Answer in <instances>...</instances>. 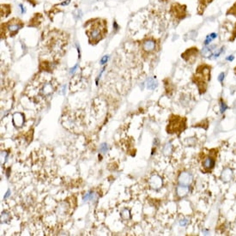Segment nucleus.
<instances>
[{
  "label": "nucleus",
  "mask_w": 236,
  "mask_h": 236,
  "mask_svg": "<svg viewBox=\"0 0 236 236\" xmlns=\"http://www.w3.org/2000/svg\"><path fill=\"white\" fill-rule=\"evenodd\" d=\"M84 26L87 28L86 33L88 36L90 44L95 45L107 35L108 29H107L106 20H101L98 18L88 20V22Z\"/></svg>",
  "instance_id": "nucleus-1"
},
{
  "label": "nucleus",
  "mask_w": 236,
  "mask_h": 236,
  "mask_svg": "<svg viewBox=\"0 0 236 236\" xmlns=\"http://www.w3.org/2000/svg\"><path fill=\"white\" fill-rule=\"evenodd\" d=\"M23 26H24V23L20 19H17V18H13L10 21L4 22L1 24L2 36L5 38L9 35L10 36L15 35L22 28H23Z\"/></svg>",
  "instance_id": "nucleus-2"
},
{
  "label": "nucleus",
  "mask_w": 236,
  "mask_h": 236,
  "mask_svg": "<svg viewBox=\"0 0 236 236\" xmlns=\"http://www.w3.org/2000/svg\"><path fill=\"white\" fill-rule=\"evenodd\" d=\"M210 66L201 65L198 68L197 74L195 76V82L199 85L200 93H203L206 90V84L208 80H210Z\"/></svg>",
  "instance_id": "nucleus-3"
},
{
  "label": "nucleus",
  "mask_w": 236,
  "mask_h": 236,
  "mask_svg": "<svg viewBox=\"0 0 236 236\" xmlns=\"http://www.w3.org/2000/svg\"><path fill=\"white\" fill-rule=\"evenodd\" d=\"M186 127V119L179 116H171L167 132L169 133H179Z\"/></svg>",
  "instance_id": "nucleus-4"
},
{
  "label": "nucleus",
  "mask_w": 236,
  "mask_h": 236,
  "mask_svg": "<svg viewBox=\"0 0 236 236\" xmlns=\"http://www.w3.org/2000/svg\"><path fill=\"white\" fill-rule=\"evenodd\" d=\"M192 181V175L188 172H183L179 176V183L181 185H190Z\"/></svg>",
  "instance_id": "nucleus-5"
},
{
  "label": "nucleus",
  "mask_w": 236,
  "mask_h": 236,
  "mask_svg": "<svg viewBox=\"0 0 236 236\" xmlns=\"http://www.w3.org/2000/svg\"><path fill=\"white\" fill-rule=\"evenodd\" d=\"M149 186L151 188H153L155 190H158L160 189L162 186V180L160 176L158 175H154L152 176L150 179L149 180Z\"/></svg>",
  "instance_id": "nucleus-6"
},
{
  "label": "nucleus",
  "mask_w": 236,
  "mask_h": 236,
  "mask_svg": "<svg viewBox=\"0 0 236 236\" xmlns=\"http://www.w3.org/2000/svg\"><path fill=\"white\" fill-rule=\"evenodd\" d=\"M13 123L16 127H21L24 123V115L21 112H17L13 115Z\"/></svg>",
  "instance_id": "nucleus-7"
},
{
  "label": "nucleus",
  "mask_w": 236,
  "mask_h": 236,
  "mask_svg": "<svg viewBox=\"0 0 236 236\" xmlns=\"http://www.w3.org/2000/svg\"><path fill=\"white\" fill-rule=\"evenodd\" d=\"M155 41L152 39L145 40L143 42V48L147 53L153 51L155 49Z\"/></svg>",
  "instance_id": "nucleus-8"
},
{
  "label": "nucleus",
  "mask_w": 236,
  "mask_h": 236,
  "mask_svg": "<svg viewBox=\"0 0 236 236\" xmlns=\"http://www.w3.org/2000/svg\"><path fill=\"white\" fill-rule=\"evenodd\" d=\"M214 165H215V160L211 157H206L203 159V167L204 169L206 171H209L211 168L214 167Z\"/></svg>",
  "instance_id": "nucleus-9"
},
{
  "label": "nucleus",
  "mask_w": 236,
  "mask_h": 236,
  "mask_svg": "<svg viewBox=\"0 0 236 236\" xmlns=\"http://www.w3.org/2000/svg\"><path fill=\"white\" fill-rule=\"evenodd\" d=\"M177 194L179 196V197H185L186 195H187L188 191H189V187L187 186V185H181L179 184V186L177 187Z\"/></svg>",
  "instance_id": "nucleus-10"
},
{
  "label": "nucleus",
  "mask_w": 236,
  "mask_h": 236,
  "mask_svg": "<svg viewBox=\"0 0 236 236\" xmlns=\"http://www.w3.org/2000/svg\"><path fill=\"white\" fill-rule=\"evenodd\" d=\"M233 177L232 170L229 168H226L223 170V172L222 173V179L223 180L224 182H228L231 180V179Z\"/></svg>",
  "instance_id": "nucleus-11"
},
{
  "label": "nucleus",
  "mask_w": 236,
  "mask_h": 236,
  "mask_svg": "<svg viewBox=\"0 0 236 236\" xmlns=\"http://www.w3.org/2000/svg\"><path fill=\"white\" fill-rule=\"evenodd\" d=\"M146 86L149 89H155V88L157 87V82L154 78H149L147 80Z\"/></svg>",
  "instance_id": "nucleus-12"
},
{
  "label": "nucleus",
  "mask_w": 236,
  "mask_h": 236,
  "mask_svg": "<svg viewBox=\"0 0 236 236\" xmlns=\"http://www.w3.org/2000/svg\"><path fill=\"white\" fill-rule=\"evenodd\" d=\"M171 151H172V145L171 144H167V145L163 149V153L165 155H168L171 153Z\"/></svg>",
  "instance_id": "nucleus-13"
},
{
  "label": "nucleus",
  "mask_w": 236,
  "mask_h": 236,
  "mask_svg": "<svg viewBox=\"0 0 236 236\" xmlns=\"http://www.w3.org/2000/svg\"><path fill=\"white\" fill-rule=\"evenodd\" d=\"M10 219V215L7 212H2V215H1V220H2V223H5L8 220Z\"/></svg>",
  "instance_id": "nucleus-14"
},
{
  "label": "nucleus",
  "mask_w": 236,
  "mask_h": 236,
  "mask_svg": "<svg viewBox=\"0 0 236 236\" xmlns=\"http://www.w3.org/2000/svg\"><path fill=\"white\" fill-rule=\"evenodd\" d=\"M121 217L124 220H127L130 218V213L127 210H124L123 211L121 212Z\"/></svg>",
  "instance_id": "nucleus-15"
},
{
  "label": "nucleus",
  "mask_w": 236,
  "mask_h": 236,
  "mask_svg": "<svg viewBox=\"0 0 236 236\" xmlns=\"http://www.w3.org/2000/svg\"><path fill=\"white\" fill-rule=\"evenodd\" d=\"M227 108H228V106L224 103L223 101H221V103H220V110H221V112L223 113V112L226 111Z\"/></svg>",
  "instance_id": "nucleus-16"
},
{
  "label": "nucleus",
  "mask_w": 236,
  "mask_h": 236,
  "mask_svg": "<svg viewBox=\"0 0 236 236\" xmlns=\"http://www.w3.org/2000/svg\"><path fill=\"white\" fill-rule=\"evenodd\" d=\"M229 13H230V14H232V15H234V16H235V17H236V3H235V4H234V5L233 6L232 8L230 9L229 10H228V14H229Z\"/></svg>",
  "instance_id": "nucleus-17"
},
{
  "label": "nucleus",
  "mask_w": 236,
  "mask_h": 236,
  "mask_svg": "<svg viewBox=\"0 0 236 236\" xmlns=\"http://www.w3.org/2000/svg\"><path fill=\"white\" fill-rule=\"evenodd\" d=\"M108 145L106 144H103L100 146V150H101L102 152H104V153H105V152H107V150H108Z\"/></svg>",
  "instance_id": "nucleus-18"
},
{
  "label": "nucleus",
  "mask_w": 236,
  "mask_h": 236,
  "mask_svg": "<svg viewBox=\"0 0 236 236\" xmlns=\"http://www.w3.org/2000/svg\"><path fill=\"white\" fill-rule=\"evenodd\" d=\"M212 41V39L210 38V36L209 35V36H207V38H206V40H205V42H204V45H209L210 42H211Z\"/></svg>",
  "instance_id": "nucleus-19"
},
{
  "label": "nucleus",
  "mask_w": 236,
  "mask_h": 236,
  "mask_svg": "<svg viewBox=\"0 0 236 236\" xmlns=\"http://www.w3.org/2000/svg\"><path fill=\"white\" fill-rule=\"evenodd\" d=\"M223 79H224V73L222 72V73H221V74L219 75V77H218V80H219V82L222 83V82H223Z\"/></svg>",
  "instance_id": "nucleus-20"
},
{
  "label": "nucleus",
  "mask_w": 236,
  "mask_h": 236,
  "mask_svg": "<svg viewBox=\"0 0 236 236\" xmlns=\"http://www.w3.org/2000/svg\"><path fill=\"white\" fill-rule=\"evenodd\" d=\"M108 56H104L103 58H102V59H101V61H100V64H101V65L105 64V63L108 61Z\"/></svg>",
  "instance_id": "nucleus-21"
},
{
  "label": "nucleus",
  "mask_w": 236,
  "mask_h": 236,
  "mask_svg": "<svg viewBox=\"0 0 236 236\" xmlns=\"http://www.w3.org/2000/svg\"><path fill=\"white\" fill-rule=\"evenodd\" d=\"M210 38H211L212 40H214V39H215V38L217 37V33H212L210 34Z\"/></svg>",
  "instance_id": "nucleus-22"
},
{
  "label": "nucleus",
  "mask_w": 236,
  "mask_h": 236,
  "mask_svg": "<svg viewBox=\"0 0 236 236\" xmlns=\"http://www.w3.org/2000/svg\"><path fill=\"white\" fill-rule=\"evenodd\" d=\"M90 195H91V193H87V194L84 196V198H83V200H84V201H87L88 199V198L90 197Z\"/></svg>",
  "instance_id": "nucleus-23"
},
{
  "label": "nucleus",
  "mask_w": 236,
  "mask_h": 236,
  "mask_svg": "<svg viewBox=\"0 0 236 236\" xmlns=\"http://www.w3.org/2000/svg\"><path fill=\"white\" fill-rule=\"evenodd\" d=\"M187 220H184V221H182V222H180V224L182 225V226H185L186 224H187Z\"/></svg>",
  "instance_id": "nucleus-24"
},
{
  "label": "nucleus",
  "mask_w": 236,
  "mask_h": 236,
  "mask_svg": "<svg viewBox=\"0 0 236 236\" xmlns=\"http://www.w3.org/2000/svg\"><path fill=\"white\" fill-rule=\"evenodd\" d=\"M233 59H234V56H230V57L227 58V60H229V61H232Z\"/></svg>",
  "instance_id": "nucleus-25"
},
{
  "label": "nucleus",
  "mask_w": 236,
  "mask_h": 236,
  "mask_svg": "<svg viewBox=\"0 0 236 236\" xmlns=\"http://www.w3.org/2000/svg\"><path fill=\"white\" fill-rule=\"evenodd\" d=\"M9 195H10V190H9L8 191H7V193H6V195L4 196V199H6V198L8 197Z\"/></svg>",
  "instance_id": "nucleus-26"
}]
</instances>
